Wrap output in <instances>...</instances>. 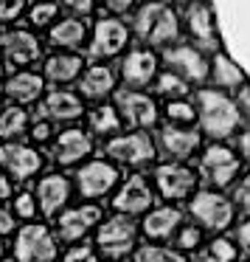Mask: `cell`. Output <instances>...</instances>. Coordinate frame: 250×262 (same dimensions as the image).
Instances as JSON below:
<instances>
[{"instance_id":"cell-16","label":"cell","mask_w":250,"mask_h":262,"mask_svg":"<svg viewBox=\"0 0 250 262\" xmlns=\"http://www.w3.org/2000/svg\"><path fill=\"white\" fill-rule=\"evenodd\" d=\"M158 62H160L158 54L149 46H132L130 51L124 54L121 68H118V76H121V82H124V88L141 91V88L152 85V82L158 79V68H160Z\"/></svg>"},{"instance_id":"cell-13","label":"cell","mask_w":250,"mask_h":262,"mask_svg":"<svg viewBox=\"0 0 250 262\" xmlns=\"http://www.w3.org/2000/svg\"><path fill=\"white\" fill-rule=\"evenodd\" d=\"M183 29H186L188 40L194 42V48H199L203 54H216L219 51V37H216V23L214 12L205 0H194L186 6L183 14Z\"/></svg>"},{"instance_id":"cell-18","label":"cell","mask_w":250,"mask_h":262,"mask_svg":"<svg viewBox=\"0 0 250 262\" xmlns=\"http://www.w3.org/2000/svg\"><path fill=\"white\" fill-rule=\"evenodd\" d=\"M96 223H102V206L96 203H82L73 206V209H65L57 217V237L62 243H79L93 231Z\"/></svg>"},{"instance_id":"cell-9","label":"cell","mask_w":250,"mask_h":262,"mask_svg":"<svg viewBox=\"0 0 250 262\" xmlns=\"http://www.w3.org/2000/svg\"><path fill=\"white\" fill-rule=\"evenodd\" d=\"M115 110L121 113V121L132 130H152L160 121V107L149 93L135 88L115 91Z\"/></svg>"},{"instance_id":"cell-20","label":"cell","mask_w":250,"mask_h":262,"mask_svg":"<svg viewBox=\"0 0 250 262\" xmlns=\"http://www.w3.org/2000/svg\"><path fill=\"white\" fill-rule=\"evenodd\" d=\"M93 152V136L79 127H68L51 141V161L57 166H73L87 161Z\"/></svg>"},{"instance_id":"cell-52","label":"cell","mask_w":250,"mask_h":262,"mask_svg":"<svg viewBox=\"0 0 250 262\" xmlns=\"http://www.w3.org/2000/svg\"><path fill=\"white\" fill-rule=\"evenodd\" d=\"M0 110H3V104H0Z\"/></svg>"},{"instance_id":"cell-51","label":"cell","mask_w":250,"mask_h":262,"mask_svg":"<svg viewBox=\"0 0 250 262\" xmlns=\"http://www.w3.org/2000/svg\"><path fill=\"white\" fill-rule=\"evenodd\" d=\"M3 68H6V65H3V59H0V79H3Z\"/></svg>"},{"instance_id":"cell-25","label":"cell","mask_w":250,"mask_h":262,"mask_svg":"<svg viewBox=\"0 0 250 262\" xmlns=\"http://www.w3.org/2000/svg\"><path fill=\"white\" fill-rule=\"evenodd\" d=\"M82 71H85V57L76 54V51L51 54V57L42 62V76H45V82H51L54 88L76 82L82 76Z\"/></svg>"},{"instance_id":"cell-44","label":"cell","mask_w":250,"mask_h":262,"mask_svg":"<svg viewBox=\"0 0 250 262\" xmlns=\"http://www.w3.org/2000/svg\"><path fill=\"white\" fill-rule=\"evenodd\" d=\"M104 9H107L113 17H121V14H130L135 12V0H102Z\"/></svg>"},{"instance_id":"cell-17","label":"cell","mask_w":250,"mask_h":262,"mask_svg":"<svg viewBox=\"0 0 250 262\" xmlns=\"http://www.w3.org/2000/svg\"><path fill=\"white\" fill-rule=\"evenodd\" d=\"M0 51H3V65H9L14 71L29 68V65H34L42 57L40 40L29 29H14V31L0 34Z\"/></svg>"},{"instance_id":"cell-28","label":"cell","mask_w":250,"mask_h":262,"mask_svg":"<svg viewBox=\"0 0 250 262\" xmlns=\"http://www.w3.org/2000/svg\"><path fill=\"white\" fill-rule=\"evenodd\" d=\"M208 79L216 91H239L244 85V71L228 54L216 51L208 59Z\"/></svg>"},{"instance_id":"cell-27","label":"cell","mask_w":250,"mask_h":262,"mask_svg":"<svg viewBox=\"0 0 250 262\" xmlns=\"http://www.w3.org/2000/svg\"><path fill=\"white\" fill-rule=\"evenodd\" d=\"M87 42V23L85 17H62L48 29V46L59 51H76Z\"/></svg>"},{"instance_id":"cell-3","label":"cell","mask_w":250,"mask_h":262,"mask_svg":"<svg viewBox=\"0 0 250 262\" xmlns=\"http://www.w3.org/2000/svg\"><path fill=\"white\" fill-rule=\"evenodd\" d=\"M188 214L194 217L203 231L211 234H222L225 228H231L233 214H236V206H233L231 198L219 192V189H197V192L188 198Z\"/></svg>"},{"instance_id":"cell-29","label":"cell","mask_w":250,"mask_h":262,"mask_svg":"<svg viewBox=\"0 0 250 262\" xmlns=\"http://www.w3.org/2000/svg\"><path fill=\"white\" fill-rule=\"evenodd\" d=\"M87 127H90V136H98V138H113L121 133L124 121H121V113L115 110V104H96V107L87 113Z\"/></svg>"},{"instance_id":"cell-6","label":"cell","mask_w":250,"mask_h":262,"mask_svg":"<svg viewBox=\"0 0 250 262\" xmlns=\"http://www.w3.org/2000/svg\"><path fill=\"white\" fill-rule=\"evenodd\" d=\"M96 245L104 254V259H124L135 251L138 245V226L130 214H118L115 211L113 217L98 226L96 231Z\"/></svg>"},{"instance_id":"cell-31","label":"cell","mask_w":250,"mask_h":262,"mask_svg":"<svg viewBox=\"0 0 250 262\" xmlns=\"http://www.w3.org/2000/svg\"><path fill=\"white\" fill-rule=\"evenodd\" d=\"M239 245L228 237H214L208 243H203L188 262H236Z\"/></svg>"},{"instance_id":"cell-10","label":"cell","mask_w":250,"mask_h":262,"mask_svg":"<svg viewBox=\"0 0 250 262\" xmlns=\"http://www.w3.org/2000/svg\"><path fill=\"white\" fill-rule=\"evenodd\" d=\"M155 189L163 200H188L197 192L199 175L191 166L180 164V161H163V164L155 166Z\"/></svg>"},{"instance_id":"cell-39","label":"cell","mask_w":250,"mask_h":262,"mask_svg":"<svg viewBox=\"0 0 250 262\" xmlns=\"http://www.w3.org/2000/svg\"><path fill=\"white\" fill-rule=\"evenodd\" d=\"M26 12V0H0V23H14Z\"/></svg>"},{"instance_id":"cell-15","label":"cell","mask_w":250,"mask_h":262,"mask_svg":"<svg viewBox=\"0 0 250 262\" xmlns=\"http://www.w3.org/2000/svg\"><path fill=\"white\" fill-rule=\"evenodd\" d=\"M0 169L14 181L26 183L42 169V152L23 141H3L0 144Z\"/></svg>"},{"instance_id":"cell-38","label":"cell","mask_w":250,"mask_h":262,"mask_svg":"<svg viewBox=\"0 0 250 262\" xmlns=\"http://www.w3.org/2000/svg\"><path fill=\"white\" fill-rule=\"evenodd\" d=\"M231 200H233V206H236V209H242L244 214L250 217V172L239 183H233V198Z\"/></svg>"},{"instance_id":"cell-14","label":"cell","mask_w":250,"mask_h":262,"mask_svg":"<svg viewBox=\"0 0 250 262\" xmlns=\"http://www.w3.org/2000/svg\"><path fill=\"white\" fill-rule=\"evenodd\" d=\"M155 147L166 161H188L194 152H199L203 147V133H197L194 127L183 124H163L155 136Z\"/></svg>"},{"instance_id":"cell-46","label":"cell","mask_w":250,"mask_h":262,"mask_svg":"<svg viewBox=\"0 0 250 262\" xmlns=\"http://www.w3.org/2000/svg\"><path fill=\"white\" fill-rule=\"evenodd\" d=\"M6 234H14V214L0 206V237H6Z\"/></svg>"},{"instance_id":"cell-26","label":"cell","mask_w":250,"mask_h":262,"mask_svg":"<svg viewBox=\"0 0 250 262\" xmlns=\"http://www.w3.org/2000/svg\"><path fill=\"white\" fill-rule=\"evenodd\" d=\"M42 93H45V76L29 68L14 71L6 82V96L12 99V104H23L26 107V104L42 99Z\"/></svg>"},{"instance_id":"cell-49","label":"cell","mask_w":250,"mask_h":262,"mask_svg":"<svg viewBox=\"0 0 250 262\" xmlns=\"http://www.w3.org/2000/svg\"><path fill=\"white\" fill-rule=\"evenodd\" d=\"M169 3H174V6H188V3H194V0H169Z\"/></svg>"},{"instance_id":"cell-19","label":"cell","mask_w":250,"mask_h":262,"mask_svg":"<svg viewBox=\"0 0 250 262\" xmlns=\"http://www.w3.org/2000/svg\"><path fill=\"white\" fill-rule=\"evenodd\" d=\"M155 203V189L152 183L146 181V175H141V172H135V175H130L124 183L118 186V192H115V211L118 214H146L149 209H152Z\"/></svg>"},{"instance_id":"cell-2","label":"cell","mask_w":250,"mask_h":262,"mask_svg":"<svg viewBox=\"0 0 250 262\" xmlns=\"http://www.w3.org/2000/svg\"><path fill=\"white\" fill-rule=\"evenodd\" d=\"M197 121L199 133L211 141H228L239 133L242 116H239L236 99H231L225 91L216 88H203L197 91Z\"/></svg>"},{"instance_id":"cell-42","label":"cell","mask_w":250,"mask_h":262,"mask_svg":"<svg viewBox=\"0 0 250 262\" xmlns=\"http://www.w3.org/2000/svg\"><path fill=\"white\" fill-rule=\"evenodd\" d=\"M62 9L70 12V17H87L96 9V0H62Z\"/></svg>"},{"instance_id":"cell-41","label":"cell","mask_w":250,"mask_h":262,"mask_svg":"<svg viewBox=\"0 0 250 262\" xmlns=\"http://www.w3.org/2000/svg\"><path fill=\"white\" fill-rule=\"evenodd\" d=\"M62 262H102L98 254L93 251V245H73V248L65 254Z\"/></svg>"},{"instance_id":"cell-43","label":"cell","mask_w":250,"mask_h":262,"mask_svg":"<svg viewBox=\"0 0 250 262\" xmlns=\"http://www.w3.org/2000/svg\"><path fill=\"white\" fill-rule=\"evenodd\" d=\"M233 243H236L239 251H242V254L250 259V217L236 226V239H233Z\"/></svg>"},{"instance_id":"cell-34","label":"cell","mask_w":250,"mask_h":262,"mask_svg":"<svg viewBox=\"0 0 250 262\" xmlns=\"http://www.w3.org/2000/svg\"><path fill=\"white\" fill-rule=\"evenodd\" d=\"M197 121V104L188 99H171L166 104V124H183L191 127Z\"/></svg>"},{"instance_id":"cell-36","label":"cell","mask_w":250,"mask_h":262,"mask_svg":"<svg viewBox=\"0 0 250 262\" xmlns=\"http://www.w3.org/2000/svg\"><path fill=\"white\" fill-rule=\"evenodd\" d=\"M203 245V228L194 223H183L180 231L174 234V248L177 251H197Z\"/></svg>"},{"instance_id":"cell-24","label":"cell","mask_w":250,"mask_h":262,"mask_svg":"<svg viewBox=\"0 0 250 262\" xmlns=\"http://www.w3.org/2000/svg\"><path fill=\"white\" fill-rule=\"evenodd\" d=\"M76 88H79V96L87 102H104L110 93H115V71L107 62H96L82 71Z\"/></svg>"},{"instance_id":"cell-47","label":"cell","mask_w":250,"mask_h":262,"mask_svg":"<svg viewBox=\"0 0 250 262\" xmlns=\"http://www.w3.org/2000/svg\"><path fill=\"white\" fill-rule=\"evenodd\" d=\"M239 158L244 164H250V130L239 133Z\"/></svg>"},{"instance_id":"cell-23","label":"cell","mask_w":250,"mask_h":262,"mask_svg":"<svg viewBox=\"0 0 250 262\" xmlns=\"http://www.w3.org/2000/svg\"><path fill=\"white\" fill-rule=\"evenodd\" d=\"M70 181L59 172H51V175L40 178L34 189V198H37V209L42 211L45 217H57L59 211L68 206L70 200Z\"/></svg>"},{"instance_id":"cell-30","label":"cell","mask_w":250,"mask_h":262,"mask_svg":"<svg viewBox=\"0 0 250 262\" xmlns=\"http://www.w3.org/2000/svg\"><path fill=\"white\" fill-rule=\"evenodd\" d=\"M31 127V116L23 104H9L0 110V138L3 141H17Z\"/></svg>"},{"instance_id":"cell-37","label":"cell","mask_w":250,"mask_h":262,"mask_svg":"<svg viewBox=\"0 0 250 262\" xmlns=\"http://www.w3.org/2000/svg\"><path fill=\"white\" fill-rule=\"evenodd\" d=\"M12 206H14V217H20V220H34L37 217V198L31 192H20L12 200Z\"/></svg>"},{"instance_id":"cell-50","label":"cell","mask_w":250,"mask_h":262,"mask_svg":"<svg viewBox=\"0 0 250 262\" xmlns=\"http://www.w3.org/2000/svg\"><path fill=\"white\" fill-rule=\"evenodd\" d=\"M3 256H6V245L0 243V259H3Z\"/></svg>"},{"instance_id":"cell-45","label":"cell","mask_w":250,"mask_h":262,"mask_svg":"<svg viewBox=\"0 0 250 262\" xmlns=\"http://www.w3.org/2000/svg\"><path fill=\"white\" fill-rule=\"evenodd\" d=\"M236 107H239L242 121H247V124H250V85H242L236 91Z\"/></svg>"},{"instance_id":"cell-11","label":"cell","mask_w":250,"mask_h":262,"mask_svg":"<svg viewBox=\"0 0 250 262\" xmlns=\"http://www.w3.org/2000/svg\"><path fill=\"white\" fill-rule=\"evenodd\" d=\"M73 178H76V192L85 200H96V198L110 194L118 186L121 172L110 158H93V161H87V164H82Z\"/></svg>"},{"instance_id":"cell-48","label":"cell","mask_w":250,"mask_h":262,"mask_svg":"<svg viewBox=\"0 0 250 262\" xmlns=\"http://www.w3.org/2000/svg\"><path fill=\"white\" fill-rule=\"evenodd\" d=\"M14 194V186H12V178L0 169V200H9Z\"/></svg>"},{"instance_id":"cell-12","label":"cell","mask_w":250,"mask_h":262,"mask_svg":"<svg viewBox=\"0 0 250 262\" xmlns=\"http://www.w3.org/2000/svg\"><path fill=\"white\" fill-rule=\"evenodd\" d=\"M160 59H163L166 71L183 76L188 85H203V82L208 79V57H205L199 48H194V46L174 42V46L163 48Z\"/></svg>"},{"instance_id":"cell-8","label":"cell","mask_w":250,"mask_h":262,"mask_svg":"<svg viewBox=\"0 0 250 262\" xmlns=\"http://www.w3.org/2000/svg\"><path fill=\"white\" fill-rule=\"evenodd\" d=\"M130 40H132L130 26L121 17H113V14H110V17H102L93 26L90 42H87V54H90V59H96V62H107V59L118 57L121 51H127Z\"/></svg>"},{"instance_id":"cell-32","label":"cell","mask_w":250,"mask_h":262,"mask_svg":"<svg viewBox=\"0 0 250 262\" xmlns=\"http://www.w3.org/2000/svg\"><path fill=\"white\" fill-rule=\"evenodd\" d=\"M155 91H158V96L163 99H186L188 96V82L183 79V76L171 74V71H163V74H158V79H155Z\"/></svg>"},{"instance_id":"cell-33","label":"cell","mask_w":250,"mask_h":262,"mask_svg":"<svg viewBox=\"0 0 250 262\" xmlns=\"http://www.w3.org/2000/svg\"><path fill=\"white\" fill-rule=\"evenodd\" d=\"M135 262H188L183 256V251L177 248H166L158 243H146L135 251Z\"/></svg>"},{"instance_id":"cell-40","label":"cell","mask_w":250,"mask_h":262,"mask_svg":"<svg viewBox=\"0 0 250 262\" xmlns=\"http://www.w3.org/2000/svg\"><path fill=\"white\" fill-rule=\"evenodd\" d=\"M51 130H54V121H48V119H42V116H37V119L31 121V127H29V136L34 138L37 144H45L48 138H51Z\"/></svg>"},{"instance_id":"cell-35","label":"cell","mask_w":250,"mask_h":262,"mask_svg":"<svg viewBox=\"0 0 250 262\" xmlns=\"http://www.w3.org/2000/svg\"><path fill=\"white\" fill-rule=\"evenodd\" d=\"M59 14V3L57 0H37L34 6L29 9V23L34 29H48Z\"/></svg>"},{"instance_id":"cell-22","label":"cell","mask_w":250,"mask_h":262,"mask_svg":"<svg viewBox=\"0 0 250 262\" xmlns=\"http://www.w3.org/2000/svg\"><path fill=\"white\" fill-rule=\"evenodd\" d=\"M40 116L54 124H68V121H76L85 116V104H82V96L73 91H65V88H54L42 96L40 102Z\"/></svg>"},{"instance_id":"cell-7","label":"cell","mask_w":250,"mask_h":262,"mask_svg":"<svg viewBox=\"0 0 250 262\" xmlns=\"http://www.w3.org/2000/svg\"><path fill=\"white\" fill-rule=\"evenodd\" d=\"M59 256L57 237L42 223H26L14 234V259L17 262H54Z\"/></svg>"},{"instance_id":"cell-5","label":"cell","mask_w":250,"mask_h":262,"mask_svg":"<svg viewBox=\"0 0 250 262\" xmlns=\"http://www.w3.org/2000/svg\"><path fill=\"white\" fill-rule=\"evenodd\" d=\"M104 155L113 164L130 166V169H141L149 166L158 158V147L149 130H135V133H118V136L104 141Z\"/></svg>"},{"instance_id":"cell-4","label":"cell","mask_w":250,"mask_h":262,"mask_svg":"<svg viewBox=\"0 0 250 262\" xmlns=\"http://www.w3.org/2000/svg\"><path fill=\"white\" fill-rule=\"evenodd\" d=\"M239 172H242V158L236 149H231L225 141H214L203 149L197 164L199 181H205L211 189H228L236 183Z\"/></svg>"},{"instance_id":"cell-1","label":"cell","mask_w":250,"mask_h":262,"mask_svg":"<svg viewBox=\"0 0 250 262\" xmlns=\"http://www.w3.org/2000/svg\"><path fill=\"white\" fill-rule=\"evenodd\" d=\"M130 31L141 42H146L149 48H169V46H174V42H180L183 20L177 17V12L169 3L143 0L141 6L132 12Z\"/></svg>"},{"instance_id":"cell-21","label":"cell","mask_w":250,"mask_h":262,"mask_svg":"<svg viewBox=\"0 0 250 262\" xmlns=\"http://www.w3.org/2000/svg\"><path fill=\"white\" fill-rule=\"evenodd\" d=\"M183 220H186V214H183L174 203L155 206V209H149L146 217H143L141 231H143V237H146V243H169V239H174V234L180 231Z\"/></svg>"}]
</instances>
